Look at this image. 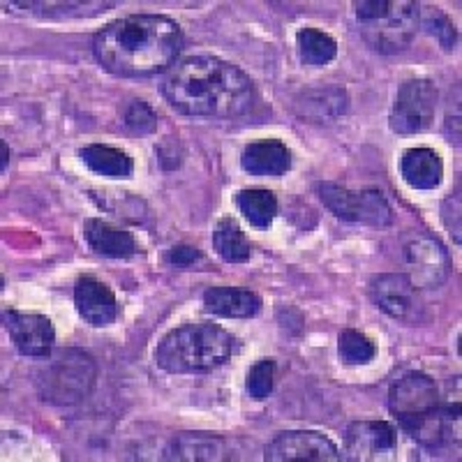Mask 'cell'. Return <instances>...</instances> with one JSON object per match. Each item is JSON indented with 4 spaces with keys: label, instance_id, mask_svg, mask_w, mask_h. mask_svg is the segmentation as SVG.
Listing matches in <instances>:
<instances>
[{
    "label": "cell",
    "instance_id": "cell-1",
    "mask_svg": "<svg viewBox=\"0 0 462 462\" xmlns=\"http://www.w3.org/2000/svg\"><path fill=\"white\" fill-rule=\"evenodd\" d=\"M162 93L173 109L199 118H238L254 102L253 79L210 53H195L171 65Z\"/></svg>",
    "mask_w": 462,
    "mask_h": 462
},
{
    "label": "cell",
    "instance_id": "cell-2",
    "mask_svg": "<svg viewBox=\"0 0 462 462\" xmlns=\"http://www.w3.org/2000/svg\"><path fill=\"white\" fill-rule=\"evenodd\" d=\"M183 32L164 14H130L106 23L93 40L97 63L118 77H152L171 68Z\"/></svg>",
    "mask_w": 462,
    "mask_h": 462
},
{
    "label": "cell",
    "instance_id": "cell-3",
    "mask_svg": "<svg viewBox=\"0 0 462 462\" xmlns=\"http://www.w3.org/2000/svg\"><path fill=\"white\" fill-rule=\"evenodd\" d=\"M236 337L213 321L176 326L155 346L158 368L171 374L210 373L229 361Z\"/></svg>",
    "mask_w": 462,
    "mask_h": 462
},
{
    "label": "cell",
    "instance_id": "cell-4",
    "mask_svg": "<svg viewBox=\"0 0 462 462\" xmlns=\"http://www.w3.org/2000/svg\"><path fill=\"white\" fill-rule=\"evenodd\" d=\"M389 410L402 430L423 447L437 448L444 437L441 426V400L435 379L426 373H407L391 386Z\"/></svg>",
    "mask_w": 462,
    "mask_h": 462
},
{
    "label": "cell",
    "instance_id": "cell-5",
    "mask_svg": "<svg viewBox=\"0 0 462 462\" xmlns=\"http://www.w3.org/2000/svg\"><path fill=\"white\" fill-rule=\"evenodd\" d=\"M361 37L379 53L410 47L420 23V10L410 0H363L354 5Z\"/></svg>",
    "mask_w": 462,
    "mask_h": 462
},
{
    "label": "cell",
    "instance_id": "cell-6",
    "mask_svg": "<svg viewBox=\"0 0 462 462\" xmlns=\"http://www.w3.org/2000/svg\"><path fill=\"white\" fill-rule=\"evenodd\" d=\"M95 379H97V365L90 354L79 349H60L42 368L37 386L47 402L77 404L88 398Z\"/></svg>",
    "mask_w": 462,
    "mask_h": 462
},
{
    "label": "cell",
    "instance_id": "cell-7",
    "mask_svg": "<svg viewBox=\"0 0 462 462\" xmlns=\"http://www.w3.org/2000/svg\"><path fill=\"white\" fill-rule=\"evenodd\" d=\"M317 192L326 208L340 220L374 226L391 222V206L379 189H349L337 183H319Z\"/></svg>",
    "mask_w": 462,
    "mask_h": 462
},
{
    "label": "cell",
    "instance_id": "cell-8",
    "mask_svg": "<svg viewBox=\"0 0 462 462\" xmlns=\"http://www.w3.org/2000/svg\"><path fill=\"white\" fill-rule=\"evenodd\" d=\"M437 114V88L430 79H410L400 86L391 106L389 125L398 134H419L432 125Z\"/></svg>",
    "mask_w": 462,
    "mask_h": 462
},
{
    "label": "cell",
    "instance_id": "cell-9",
    "mask_svg": "<svg viewBox=\"0 0 462 462\" xmlns=\"http://www.w3.org/2000/svg\"><path fill=\"white\" fill-rule=\"evenodd\" d=\"M268 462H337L342 460L340 448L321 432L315 430H287L280 432L263 451Z\"/></svg>",
    "mask_w": 462,
    "mask_h": 462
},
{
    "label": "cell",
    "instance_id": "cell-10",
    "mask_svg": "<svg viewBox=\"0 0 462 462\" xmlns=\"http://www.w3.org/2000/svg\"><path fill=\"white\" fill-rule=\"evenodd\" d=\"M404 259L410 266V280L414 287L437 289L447 282L451 273V259L437 238L416 236L404 247Z\"/></svg>",
    "mask_w": 462,
    "mask_h": 462
},
{
    "label": "cell",
    "instance_id": "cell-11",
    "mask_svg": "<svg viewBox=\"0 0 462 462\" xmlns=\"http://www.w3.org/2000/svg\"><path fill=\"white\" fill-rule=\"evenodd\" d=\"M395 447H398V432L389 420H354L346 428V460H383L395 451Z\"/></svg>",
    "mask_w": 462,
    "mask_h": 462
},
{
    "label": "cell",
    "instance_id": "cell-12",
    "mask_svg": "<svg viewBox=\"0 0 462 462\" xmlns=\"http://www.w3.org/2000/svg\"><path fill=\"white\" fill-rule=\"evenodd\" d=\"M3 324L14 342L16 352L31 358H47L56 342V333L49 321V317L37 315V312H3Z\"/></svg>",
    "mask_w": 462,
    "mask_h": 462
},
{
    "label": "cell",
    "instance_id": "cell-13",
    "mask_svg": "<svg viewBox=\"0 0 462 462\" xmlns=\"http://www.w3.org/2000/svg\"><path fill=\"white\" fill-rule=\"evenodd\" d=\"M74 305L86 324L95 328L111 326L118 317V300L116 294L102 280L93 275H81L74 284Z\"/></svg>",
    "mask_w": 462,
    "mask_h": 462
},
{
    "label": "cell",
    "instance_id": "cell-14",
    "mask_svg": "<svg viewBox=\"0 0 462 462\" xmlns=\"http://www.w3.org/2000/svg\"><path fill=\"white\" fill-rule=\"evenodd\" d=\"M374 303L379 305V310H383L393 319L410 321L414 317L416 308H419V299H416V287L411 284L410 275L404 273H383L377 275L370 284Z\"/></svg>",
    "mask_w": 462,
    "mask_h": 462
},
{
    "label": "cell",
    "instance_id": "cell-15",
    "mask_svg": "<svg viewBox=\"0 0 462 462\" xmlns=\"http://www.w3.org/2000/svg\"><path fill=\"white\" fill-rule=\"evenodd\" d=\"M241 167L250 176L278 179L291 169V151L280 139H262L243 148Z\"/></svg>",
    "mask_w": 462,
    "mask_h": 462
},
{
    "label": "cell",
    "instance_id": "cell-16",
    "mask_svg": "<svg viewBox=\"0 0 462 462\" xmlns=\"http://www.w3.org/2000/svg\"><path fill=\"white\" fill-rule=\"evenodd\" d=\"M206 312L225 319H247L262 310V299L250 289L210 287L204 294Z\"/></svg>",
    "mask_w": 462,
    "mask_h": 462
},
{
    "label": "cell",
    "instance_id": "cell-17",
    "mask_svg": "<svg viewBox=\"0 0 462 462\" xmlns=\"http://www.w3.org/2000/svg\"><path fill=\"white\" fill-rule=\"evenodd\" d=\"M167 460H229V441L217 435L183 432L164 448Z\"/></svg>",
    "mask_w": 462,
    "mask_h": 462
},
{
    "label": "cell",
    "instance_id": "cell-18",
    "mask_svg": "<svg viewBox=\"0 0 462 462\" xmlns=\"http://www.w3.org/2000/svg\"><path fill=\"white\" fill-rule=\"evenodd\" d=\"M84 236L90 250L102 257L111 259H127L132 254H137V241L130 231L114 226L105 220H86Z\"/></svg>",
    "mask_w": 462,
    "mask_h": 462
},
{
    "label": "cell",
    "instance_id": "cell-19",
    "mask_svg": "<svg viewBox=\"0 0 462 462\" xmlns=\"http://www.w3.org/2000/svg\"><path fill=\"white\" fill-rule=\"evenodd\" d=\"M400 173L414 189H435L444 179V164L432 148H410L402 152Z\"/></svg>",
    "mask_w": 462,
    "mask_h": 462
},
{
    "label": "cell",
    "instance_id": "cell-20",
    "mask_svg": "<svg viewBox=\"0 0 462 462\" xmlns=\"http://www.w3.org/2000/svg\"><path fill=\"white\" fill-rule=\"evenodd\" d=\"M79 158L90 171H95L97 176H105V179L125 180L134 171V162H132L130 155L125 151H121V148L106 146V143H90V146H84L79 151Z\"/></svg>",
    "mask_w": 462,
    "mask_h": 462
},
{
    "label": "cell",
    "instance_id": "cell-21",
    "mask_svg": "<svg viewBox=\"0 0 462 462\" xmlns=\"http://www.w3.org/2000/svg\"><path fill=\"white\" fill-rule=\"evenodd\" d=\"M296 109L303 118H312L317 123H328L345 114L346 109V93L337 86H326V88H315L303 93Z\"/></svg>",
    "mask_w": 462,
    "mask_h": 462
},
{
    "label": "cell",
    "instance_id": "cell-22",
    "mask_svg": "<svg viewBox=\"0 0 462 462\" xmlns=\"http://www.w3.org/2000/svg\"><path fill=\"white\" fill-rule=\"evenodd\" d=\"M213 250L226 263H243L253 257V245L234 217H222L213 229Z\"/></svg>",
    "mask_w": 462,
    "mask_h": 462
},
{
    "label": "cell",
    "instance_id": "cell-23",
    "mask_svg": "<svg viewBox=\"0 0 462 462\" xmlns=\"http://www.w3.org/2000/svg\"><path fill=\"white\" fill-rule=\"evenodd\" d=\"M236 206L247 222L257 229H268L278 216V199L271 189L250 188L236 195Z\"/></svg>",
    "mask_w": 462,
    "mask_h": 462
},
{
    "label": "cell",
    "instance_id": "cell-24",
    "mask_svg": "<svg viewBox=\"0 0 462 462\" xmlns=\"http://www.w3.org/2000/svg\"><path fill=\"white\" fill-rule=\"evenodd\" d=\"M296 47H299L300 60L312 68H324L337 56V42L319 28H300L296 32Z\"/></svg>",
    "mask_w": 462,
    "mask_h": 462
},
{
    "label": "cell",
    "instance_id": "cell-25",
    "mask_svg": "<svg viewBox=\"0 0 462 462\" xmlns=\"http://www.w3.org/2000/svg\"><path fill=\"white\" fill-rule=\"evenodd\" d=\"M337 354H340V361L346 363V365H368L374 354H377V349H374V342L365 333L356 331V328H345L337 336Z\"/></svg>",
    "mask_w": 462,
    "mask_h": 462
},
{
    "label": "cell",
    "instance_id": "cell-26",
    "mask_svg": "<svg viewBox=\"0 0 462 462\" xmlns=\"http://www.w3.org/2000/svg\"><path fill=\"white\" fill-rule=\"evenodd\" d=\"M14 7L31 12L37 16H86L90 12H106L114 7L111 3H10Z\"/></svg>",
    "mask_w": 462,
    "mask_h": 462
},
{
    "label": "cell",
    "instance_id": "cell-27",
    "mask_svg": "<svg viewBox=\"0 0 462 462\" xmlns=\"http://www.w3.org/2000/svg\"><path fill=\"white\" fill-rule=\"evenodd\" d=\"M273 379H275V363L271 358H262L253 365V368L247 370V379H245V389L250 393V398L262 402L271 395L273 391Z\"/></svg>",
    "mask_w": 462,
    "mask_h": 462
},
{
    "label": "cell",
    "instance_id": "cell-28",
    "mask_svg": "<svg viewBox=\"0 0 462 462\" xmlns=\"http://www.w3.org/2000/svg\"><path fill=\"white\" fill-rule=\"evenodd\" d=\"M123 125L132 134H148L158 127V114L143 100H130L123 109Z\"/></svg>",
    "mask_w": 462,
    "mask_h": 462
},
{
    "label": "cell",
    "instance_id": "cell-29",
    "mask_svg": "<svg viewBox=\"0 0 462 462\" xmlns=\"http://www.w3.org/2000/svg\"><path fill=\"white\" fill-rule=\"evenodd\" d=\"M423 26H426V31L430 32V35H435L437 40H439V44L447 49V51L456 49L457 31L456 26H453L451 19H448L439 7H428L426 16H423Z\"/></svg>",
    "mask_w": 462,
    "mask_h": 462
},
{
    "label": "cell",
    "instance_id": "cell-30",
    "mask_svg": "<svg viewBox=\"0 0 462 462\" xmlns=\"http://www.w3.org/2000/svg\"><path fill=\"white\" fill-rule=\"evenodd\" d=\"M167 262L171 263V266H179V268L195 266L197 262H201L199 247H195V245L171 247V250H169V254H167Z\"/></svg>",
    "mask_w": 462,
    "mask_h": 462
},
{
    "label": "cell",
    "instance_id": "cell-31",
    "mask_svg": "<svg viewBox=\"0 0 462 462\" xmlns=\"http://www.w3.org/2000/svg\"><path fill=\"white\" fill-rule=\"evenodd\" d=\"M7 162H10V148H7V143L3 142V171L7 169Z\"/></svg>",
    "mask_w": 462,
    "mask_h": 462
}]
</instances>
